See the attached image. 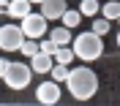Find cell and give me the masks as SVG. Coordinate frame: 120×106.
Segmentation results:
<instances>
[{"mask_svg": "<svg viewBox=\"0 0 120 106\" xmlns=\"http://www.w3.org/2000/svg\"><path fill=\"white\" fill-rule=\"evenodd\" d=\"M66 87H68V92H71V98L90 101L96 95V90H98V76H96V71L87 68V65H76V68H71V74H68Z\"/></svg>", "mask_w": 120, "mask_h": 106, "instance_id": "6da1fadb", "label": "cell"}, {"mask_svg": "<svg viewBox=\"0 0 120 106\" xmlns=\"http://www.w3.org/2000/svg\"><path fill=\"white\" fill-rule=\"evenodd\" d=\"M33 65L27 63H11V60H3L0 63V76H3V84H8L11 90H25L33 79Z\"/></svg>", "mask_w": 120, "mask_h": 106, "instance_id": "7a4b0ae2", "label": "cell"}, {"mask_svg": "<svg viewBox=\"0 0 120 106\" xmlns=\"http://www.w3.org/2000/svg\"><path fill=\"white\" fill-rule=\"evenodd\" d=\"M104 35H98L96 30H90V33H79V35L74 38V52H76V60H82V63H93L98 60L101 54H104V41H101Z\"/></svg>", "mask_w": 120, "mask_h": 106, "instance_id": "3957f363", "label": "cell"}, {"mask_svg": "<svg viewBox=\"0 0 120 106\" xmlns=\"http://www.w3.org/2000/svg\"><path fill=\"white\" fill-rule=\"evenodd\" d=\"M25 30L22 25H3L0 27V49L3 52H19L25 44Z\"/></svg>", "mask_w": 120, "mask_h": 106, "instance_id": "277c9868", "label": "cell"}, {"mask_svg": "<svg viewBox=\"0 0 120 106\" xmlns=\"http://www.w3.org/2000/svg\"><path fill=\"white\" fill-rule=\"evenodd\" d=\"M46 22H49V19H46L41 11H38V14L33 11V14H27L25 19H19V25H22V30H25L27 38H44L46 35Z\"/></svg>", "mask_w": 120, "mask_h": 106, "instance_id": "5b68a950", "label": "cell"}, {"mask_svg": "<svg viewBox=\"0 0 120 106\" xmlns=\"http://www.w3.org/2000/svg\"><path fill=\"white\" fill-rule=\"evenodd\" d=\"M60 84L63 82H55V79H46V82H41L36 87V101L44 106H52L60 101Z\"/></svg>", "mask_w": 120, "mask_h": 106, "instance_id": "8992f818", "label": "cell"}, {"mask_svg": "<svg viewBox=\"0 0 120 106\" xmlns=\"http://www.w3.org/2000/svg\"><path fill=\"white\" fill-rule=\"evenodd\" d=\"M55 63H57V60H55V54H49V52H38V54L30 57V65H33L36 74H52Z\"/></svg>", "mask_w": 120, "mask_h": 106, "instance_id": "52a82bcc", "label": "cell"}, {"mask_svg": "<svg viewBox=\"0 0 120 106\" xmlns=\"http://www.w3.org/2000/svg\"><path fill=\"white\" fill-rule=\"evenodd\" d=\"M66 11H68L66 0H44V3H41V14H44L46 19H63Z\"/></svg>", "mask_w": 120, "mask_h": 106, "instance_id": "ba28073f", "label": "cell"}, {"mask_svg": "<svg viewBox=\"0 0 120 106\" xmlns=\"http://www.w3.org/2000/svg\"><path fill=\"white\" fill-rule=\"evenodd\" d=\"M30 6H33V0H11L6 11H8V16H14V19H25L27 14H33Z\"/></svg>", "mask_w": 120, "mask_h": 106, "instance_id": "9c48e42d", "label": "cell"}, {"mask_svg": "<svg viewBox=\"0 0 120 106\" xmlns=\"http://www.w3.org/2000/svg\"><path fill=\"white\" fill-rule=\"evenodd\" d=\"M49 38H52L57 46H71V44H74V38H71V27H66V25H60V27H52Z\"/></svg>", "mask_w": 120, "mask_h": 106, "instance_id": "30bf717a", "label": "cell"}, {"mask_svg": "<svg viewBox=\"0 0 120 106\" xmlns=\"http://www.w3.org/2000/svg\"><path fill=\"white\" fill-rule=\"evenodd\" d=\"M79 11H82L87 19H96V14L101 11V3H98V0H82V3H79Z\"/></svg>", "mask_w": 120, "mask_h": 106, "instance_id": "8fae6325", "label": "cell"}, {"mask_svg": "<svg viewBox=\"0 0 120 106\" xmlns=\"http://www.w3.org/2000/svg\"><path fill=\"white\" fill-rule=\"evenodd\" d=\"M74 57H76L74 46H60L57 52H55V60H57V63H66V65H71V63H74Z\"/></svg>", "mask_w": 120, "mask_h": 106, "instance_id": "7c38bea8", "label": "cell"}, {"mask_svg": "<svg viewBox=\"0 0 120 106\" xmlns=\"http://www.w3.org/2000/svg\"><path fill=\"white\" fill-rule=\"evenodd\" d=\"M101 14L106 16V19H120V3L117 0H109V3H104V6H101Z\"/></svg>", "mask_w": 120, "mask_h": 106, "instance_id": "4fadbf2b", "label": "cell"}, {"mask_svg": "<svg viewBox=\"0 0 120 106\" xmlns=\"http://www.w3.org/2000/svg\"><path fill=\"white\" fill-rule=\"evenodd\" d=\"M19 52H22L25 57H33V54L41 52V41H36V38H25V44H22V49H19Z\"/></svg>", "mask_w": 120, "mask_h": 106, "instance_id": "5bb4252c", "label": "cell"}, {"mask_svg": "<svg viewBox=\"0 0 120 106\" xmlns=\"http://www.w3.org/2000/svg\"><path fill=\"white\" fill-rule=\"evenodd\" d=\"M68 74H71V68H68L66 63H55V68H52V79H55V82H63V84H66Z\"/></svg>", "mask_w": 120, "mask_h": 106, "instance_id": "9a60e30c", "label": "cell"}, {"mask_svg": "<svg viewBox=\"0 0 120 106\" xmlns=\"http://www.w3.org/2000/svg\"><path fill=\"white\" fill-rule=\"evenodd\" d=\"M82 11H71V8H68L66 14H63V25H66V27H76V25L82 22Z\"/></svg>", "mask_w": 120, "mask_h": 106, "instance_id": "2e32d148", "label": "cell"}, {"mask_svg": "<svg viewBox=\"0 0 120 106\" xmlns=\"http://www.w3.org/2000/svg\"><path fill=\"white\" fill-rule=\"evenodd\" d=\"M109 27H112V19L101 16V19H93V27H90V30H96L98 35H106V33H109Z\"/></svg>", "mask_w": 120, "mask_h": 106, "instance_id": "e0dca14e", "label": "cell"}, {"mask_svg": "<svg viewBox=\"0 0 120 106\" xmlns=\"http://www.w3.org/2000/svg\"><path fill=\"white\" fill-rule=\"evenodd\" d=\"M57 49H60V46L55 44V41H52V38H49V35H46L44 41H41V52H49V54H55V52H57Z\"/></svg>", "mask_w": 120, "mask_h": 106, "instance_id": "ac0fdd59", "label": "cell"}, {"mask_svg": "<svg viewBox=\"0 0 120 106\" xmlns=\"http://www.w3.org/2000/svg\"><path fill=\"white\" fill-rule=\"evenodd\" d=\"M33 3H38V6H41V3H44V0H33Z\"/></svg>", "mask_w": 120, "mask_h": 106, "instance_id": "d6986e66", "label": "cell"}, {"mask_svg": "<svg viewBox=\"0 0 120 106\" xmlns=\"http://www.w3.org/2000/svg\"><path fill=\"white\" fill-rule=\"evenodd\" d=\"M117 46H120V33H117Z\"/></svg>", "mask_w": 120, "mask_h": 106, "instance_id": "ffe728a7", "label": "cell"}, {"mask_svg": "<svg viewBox=\"0 0 120 106\" xmlns=\"http://www.w3.org/2000/svg\"><path fill=\"white\" fill-rule=\"evenodd\" d=\"M117 22H120V19H117Z\"/></svg>", "mask_w": 120, "mask_h": 106, "instance_id": "44dd1931", "label": "cell"}]
</instances>
